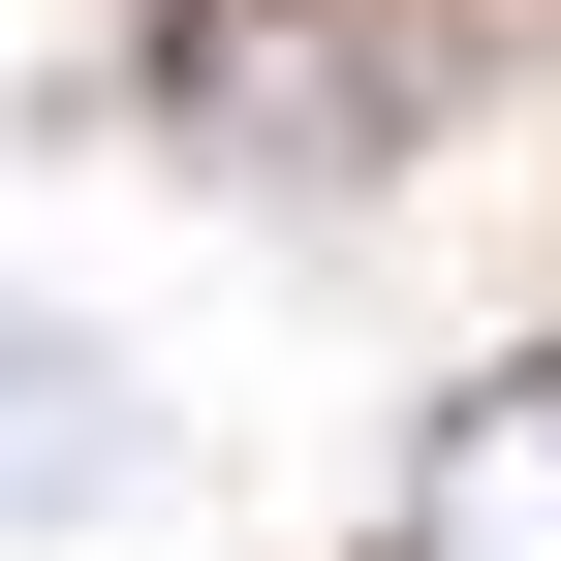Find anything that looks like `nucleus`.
Here are the masks:
<instances>
[{
    "instance_id": "1",
    "label": "nucleus",
    "mask_w": 561,
    "mask_h": 561,
    "mask_svg": "<svg viewBox=\"0 0 561 561\" xmlns=\"http://www.w3.org/2000/svg\"><path fill=\"white\" fill-rule=\"evenodd\" d=\"M405 561H561V343L468 375L437 437H405Z\"/></svg>"
}]
</instances>
